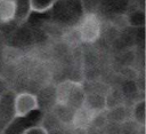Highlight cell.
Listing matches in <instances>:
<instances>
[{
  "instance_id": "cell-1",
  "label": "cell",
  "mask_w": 146,
  "mask_h": 134,
  "mask_svg": "<svg viewBox=\"0 0 146 134\" xmlns=\"http://www.w3.org/2000/svg\"><path fill=\"white\" fill-rule=\"evenodd\" d=\"M75 29L79 33L81 42L92 44L100 37L102 22L95 13H87L82 16Z\"/></svg>"
},
{
  "instance_id": "cell-2",
  "label": "cell",
  "mask_w": 146,
  "mask_h": 134,
  "mask_svg": "<svg viewBox=\"0 0 146 134\" xmlns=\"http://www.w3.org/2000/svg\"><path fill=\"white\" fill-rule=\"evenodd\" d=\"M14 118H25L31 112L39 110L36 94L31 92H21L14 95L13 101Z\"/></svg>"
},
{
  "instance_id": "cell-3",
  "label": "cell",
  "mask_w": 146,
  "mask_h": 134,
  "mask_svg": "<svg viewBox=\"0 0 146 134\" xmlns=\"http://www.w3.org/2000/svg\"><path fill=\"white\" fill-rule=\"evenodd\" d=\"M97 112H95L94 110H91L89 107H87L84 103L78 108L74 111L73 115V119H72V124H71V128L74 129H81V131H87L92 121L94 116Z\"/></svg>"
},
{
  "instance_id": "cell-4",
  "label": "cell",
  "mask_w": 146,
  "mask_h": 134,
  "mask_svg": "<svg viewBox=\"0 0 146 134\" xmlns=\"http://www.w3.org/2000/svg\"><path fill=\"white\" fill-rule=\"evenodd\" d=\"M17 13L16 0H0V21L3 23L15 18Z\"/></svg>"
},
{
  "instance_id": "cell-5",
  "label": "cell",
  "mask_w": 146,
  "mask_h": 134,
  "mask_svg": "<svg viewBox=\"0 0 146 134\" xmlns=\"http://www.w3.org/2000/svg\"><path fill=\"white\" fill-rule=\"evenodd\" d=\"M130 117L137 126H141V127L144 126V124H145V102H144V100L137 101L135 103V105L131 109Z\"/></svg>"
},
{
  "instance_id": "cell-6",
  "label": "cell",
  "mask_w": 146,
  "mask_h": 134,
  "mask_svg": "<svg viewBox=\"0 0 146 134\" xmlns=\"http://www.w3.org/2000/svg\"><path fill=\"white\" fill-rule=\"evenodd\" d=\"M63 40H64L68 46H73V47H74V46H78V45L81 42L80 37H79V33H78L75 26H74L73 30H70V31H67L66 33H64Z\"/></svg>"
},
{
  "instance_id": "cell-7",
  "label": "cell",
  "mask_w": 146,
  "mask_h": 134,
  "mask_svg": "<svg viewBox=\"0 0 146 134\" xmlns=\"http://www.w3.org/2000/svg\"><path fill=\"white\" fill-rule=\"evenodd\" d=\"M22 134H48L47 131L41 127L40 125L38 126H31V127H27L24 132H22Z\"/></svg>"
}]
</instances>
